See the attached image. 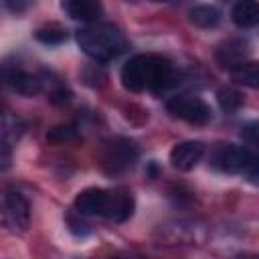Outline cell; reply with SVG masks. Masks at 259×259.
Segmentation results:
<instances>
[{
  "label": "cell",
  "instance_id": "cell-1",
  "mask_svg": "<svg viewBox=\"0 0 259 259\" xmlns=\"http://www.w3.org/2000/svg\"><path fill=\"white\" fill-rule=\"evenodd\" d=\"M121 83L130 91H164L174 83V69L162 57L136 55L121 67Z\"/></svg>",
  "mask_w": 259,
  "mask_h": 259
},
{
  "label": "cell",
  "instance_id": "cell-2",
  "mask_svg": "<svg viewBox=\"0 0 259 259\" xmlns=\"http://www.w3.org/2000/svg\"><path fill=\"white\" fill-rule=\"evenodd\" d=\"M81 51L93 61L107 63L125 51V36L113 24H91L77 32Z\"/></svg>",
  "mask_w": 259,
  "mask_h": 259
},
{
  "label": "cell",
  "instance_id": "cell-3",
  "mask_svg": "<svg viewBox=\"0 0 259 259\" xmlns=\"http://www.w3.org/2000/svg\"><path fill=\"white\" fill-rule=\"evenodd\" d=\"M166 109L174 117L194 125H202L210 119V107L200 97L194 95H176L166 103Z\"/></svg>",
  "mask_w": 259,
  "mask_h": 259
},
{
  "label": "cell",
  "instance_id": "cell-4",
  "mask_svg": "<svg viewBox=\"0 0 259 259\" xmlns=\"http://www.w3.org/2000/svg\"><path fill=\"white\" fill-rule=\"evenodd\" d=\"M2 221L4 227H8L12 233H22L26 231L28 223H30V208L28 202L22 194L18 192H4L2 198Z\"/></svg>",
  "mask_w": 259,
  "mask_h": 259
},
{
  "label": "cell",
  "instance_id": "cell-5",
  "mask_svg": "<svg viewBox=\"0 0 259 259\" xmlns=\"http://www.w3.org/2000/svg\"><path fill=\"white\" fill-rule=\"evenodd\" d=\"M251 160V152L243 146H235V144H227V146H219L212 156H210V164L227 174H237V172H245L247 164Z\"/></svg>",
  "mask_w": 259,
  "mask_h": 259
},
{
  "label": "cell",
  "instance_id": "cell-6",
  "mask_svg": "<svg viewBox=\"0 0 259 259\" xmlns=\"http://www.w3.org/2000/svg\"><path fill=\"white\" fill-rule=\"evenodd\" d=\"M134 212V196L125 188H115L105 194V204H103V217L115 223H123L132 217Z\"/></svg>",
  "mask_w": 259,
  "mask_h": 259
},
{
  "label": "cell",
  "instance_id": "cell-7",
  "mask_svg": "<svg viewBox=\"0 0 259 259\" xmlns=\"http://www.w3.org/2000/svg\"><path fill=\"white\" fill-rule=\"evenodd\" d=\"M138 158V150L130 140H115L111 146H107L105 152V170L107 172H123L130 166H134Z\"/></svg>",
  "mask_w": 259,
  "mask_h": 259
},
{
  "label": "cell",
  "instance_id": "cell-8",
  "mask_svg": "<svg viewBox=\"0 0 259 259\" xmlns=\"http://www.w3.org/2000/svg\"><path fill=\"white\" fill-rule=\"evenodd\" d=\"M204 156V146L200 142L188 140V142H180L172 148L170 152V162L176 170L180 172H188L192 168H196V164L202 160Z\"/></svg>",
  "mask_w": 259,
  "mask_h": 259
},
{
  "label": "cell",
  "instance_id": "cell-9",
  "mask_svg": "<svg viewBox=\"0 0 259 259\" xmlns=\"http://www.w3.org/2000/svg\"><path fill=\"white\" fill-rule=\"evenodd\" d=\"M65 12L81 22H95L101 16V2L99 0H61Z\"/></svg>",
  "mask_w": 259,
  "mask_h": 259
},
{
  "label": "cell",
  "instance_id": "cell-10",
  "mask_svg": "<svg viewBox=\"0 0 259 259\" xmlns=\"http://www.w3.org/2000/svg\"><path fill=\"white\" fill-rule=\"evenodd\" d=\"M249 55V42L243 38H231L227 42H223L217 51V59L223 67H237L239 63L245 61V57Z\"/></svg>",
  "mask_w": 259,
  "mask_h": 259
},
{
  "label": "cell",
  "instance_id": "cell-11",
  "mask_svg": "<svg viewBox=\"0 0 259 259\" xmlns=\"http://www.w3.org/2000/svg\"><path fill=\"white\" fill-rule=\"evenodd\" d=\"M105 194L107 190L101 188H85L77 194L75 198V208L79 214L85 217H93V214H101L103 212V204H105Z\"/></svg>",
  "mask_w": 259,
  "mask_h": 259
},
{
  "label": "cell",
  "instance_id": "cell-12",
  "mask_svg": "<svg viewBox=\"0 0 259 259\" xmlns=\"http://www.w3.org/2000/svg\"><path fill=\"white\" fill-rule=\"evenodd\" d=\"M233 22L239 28H253L259 24V0H237L231 10Z\"/></svg>",
  "mask_w": 259,
  "mask_h": 259
},
{
  "label": "cell",
  "instance_id": "cell-13",
  "mask_svg": "<svg viewBox=\"0 0 259 259\" xmlns=\"http://www.w3.org/2000/svg\"><path fill=\"white\" fill-rule=\"evenodd\" d=\"M6 81H8V85H10L16 93L26 95V97L36 95V93L40 91V79L34 77V75H30V73H26V71H22V69H12V71H8V73H6Z\"/></svg>",
  "mask_w": 259,
  "mask_h": 259
},
{
  "label": "cell",
  "instance_id": "cell-14",
  "mask_svg": "<svg viewBox=\"0 0 259 259\" xmlns=\"http://www.w3.org/2000/svg\"><path fill=\"white\" fill-rule=\"evenodd\" d=\"M231 79L243 87L257 89L259 87V63L253 61H243L237 67L231 69Z\"/></svg>",
  "mask_w": 259,
  "mask_h": 259
},
{
  "label": "cell",
  "instance_id": "cell-15",
  "mask_svg": "<svg viewBox=\"0 0 259 259\" xmlns=\"http://www.w3.org/2000/svg\"><path fill=\"white\" fill-rule=\"evenodd\" d=\"M22 121L18 117L12 115H4L2 121V148H4V166L8 164V150L18 142V138L22 136Z\"/></svg>",
  "mask_w": 259,
  "mask_h": 259
},
{
  "label": "cell",
  "instance_id": "cell-16",
  "mask_svg": "<svg viewBox=\"0 0 259 259\" xmlns=\"http://www.w3.org/2000/svg\"><path fill=\"white\" fill-rule=\"evenodd\" d=\"M188 16H190V22L198 28H214L221 22V12L214 6H208V4L194 6Z\"/></svg>",
  "mask_w": 259,
  "mask_h": 259
},
{
  "label": "cell",
  "instance_id": "cell-17",
  "mask_svg": "<svg viewBox=\"0 0 259 259\" xmlns=\"http://www.w3.org/2000/svg\"><path fill=\"white\" fill-rule=\"evenodd\" d=\"M217 101H219V105H221L223 111L231 113V111H237L241 107L243 95L237 89H233V87H221L219 93H217Z\"/></svg>",
  "mask_w": 259,
  "mask_h": 259
},
{
  "label": "cell",
  "instance_id": "cell-18",
  "mask_svg": "<svg viewBox=\"0 0 259 259\" xmlns=\"http://www.w3.org/2000/svg\"><path fill=\"white\" fill-rule=\"evenodd\" d=\"M67 38V32L63 26L59 24H49L36 30V40L45 42V45H61Z\"/></svg>",
  "mask_w": 259,
  "mask_h": 259
},
{
  "label": "cell",
  "instance_id": "cell-19",
  "mask_svg": "<svg viewBox=\"0 0 259 259\" xmlns=\"http://www.w3.org/2000/svg\"><path fill=\"white\" fill-rule=\"evenodd\" d=\"M75 136H77V127L73 123H63V125H55L47 134V140L53 144H65V142H71Z\"/></svg>",
  "mask_w": 259,
  "mask_h": 259
},
{
  "label": "cell",
  "instance_id": "cell-20",
  "mask_svg": "<svg viewBox=\"0 0 259 259\" xmlns=\"http://www.w3.org/2000/svg\"><path fill=\"white\" fill-rule=\"evenodd\" d=\"M241 138L247 144H259V119H253L241 127Z\"/></svg>",
  "mask_w": 259,
  "mask_h": 259
},
{
  "label": "cell",
  "instance_id": "cell-21",
  "mask_svg": "<svg viewBox=\"0 0 259 259\" xmlns=\"http://www.w3.org/2000/svg\"><path fill=\"white\" fill-rule=\"evenodd\" d=\"M245 174H247V180L253 182V184H259V158H253L249 160L247 168H245Z\"/></svg>",
  "mask_w": 259,
  "mask_h": 259
},
{
  "label": "cell",
  "instance_id": "cell-22",
  "mask_svg": "<svg viewBox=\"0 0 259 259\" xmlns=\"http://www.w3.org/2000/svg\"><path fill=\"white\" fill-rule=\"evenodd\" d=\"M221 2H231V0H221Z\"/></svg>",
  "mask_w": 259,
  "mask_h": 259
}]
</instances>
